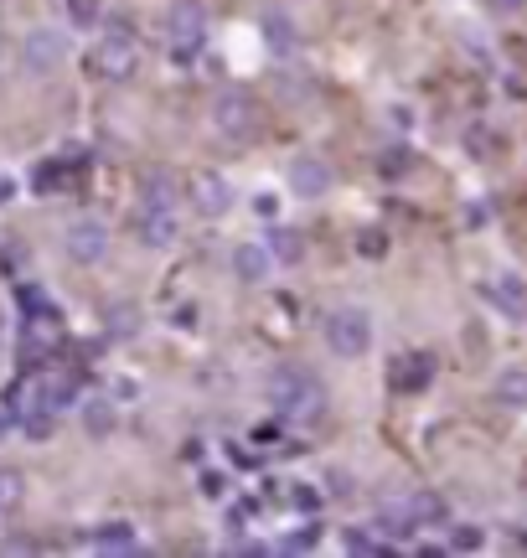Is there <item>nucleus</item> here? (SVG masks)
Masks as SVG:
<instances>
[{"label": "nucleus", "mask_w": 527, "mask_h": 558, "mask_svg": "<svg viewBox=\"0 0 527 558\" xmlns=\"http://www.w3.org/2000/svg\"><path fill=\"white\" fill-rule=\"evenodd\" d=\"M264 393L279 409V419H316L326 409V393H321V383L310 378L305 367H274L264 378Z\"/></svg>", "instance_id": "nucleus-1"}, {"label": "nucleus", "mask_w": 527, "mask_h": 558, "mask_svg": "<svg viewBox=\"0 0 527 558\" xmlns=\"http://www.w3.org/2000/svg\"><path fill=\"white\" fill-rule=\"evenodd\" d=\"M93 68H99V78H114V83L135 78V68H140V42H135V31L124 26V21H114L104 37L93 42Z\"/></svg>", "instance_id": "nucleus-2"}, {"label": "nucleus", "mask_w": 527, "mask_h": 558, "mask_svg": "<svg viewBox=\"0 0 527 558\" xmlns=\"http://www.w3.org/2000/svg\"><path fill=\"white\" fill-rule=\"evenodd\" d=\"M212 124H217V135H223V140H248L259 130L254 93H248V88H223V93H217V104H212Z\"/></svg>", "instance_id": "nucleus-3"}, {"label": "nucleus", "mask_w": 527, "mask_h": 558, "mask_svg": "<svg viewBox=\"0 0 527 558\" xmlns=\"http://www.w3.org/2000/svg\"><path fill=\"white\" fill-rule=\"evenodd\" d=\"M321 331H326V341H331L336 357H362L372 347V316H367V310H357V305L331 310Z\"/></svg>", "instance_id": "nucleus-4"}, {"label": "nucleus", "mask_w": 527, "mask_h": 558, "mask_svg": "<svg viewBox=\"0 0 527 558\" xmlns=\"http://www.w3.org/2000/svg\"><path fill=\"white\" fill-rule=\"evenodd\" d=\"M166 37H171V52L181 62H192L202 47H207V16L197 0H176L171 6V21H166Z\"/></svg>", "instance_id": "nucleus-5"}, {"label": "nucleus", "mask_w": 527, "mask_h": 558, "mask_svg": "<svg viewBox=\"0 0 527 558\" xmlns=\"http://www.w3.org/2000/svg\"><path fill=\"white\" fill-rule=\"evenodd\" d=\"M104 254H109V228L99 223V217H78V223L68 228V259L99 264Z\"/></svg>", "instance_id": "nucleus-6"}, {"label": "nucleus", "mask_w": 527, "mask_h": 558, "mask_svg": "<svg viewBox=\"0 0 527 558\" xmlns=\"http://www.w3.org/2000/svg\"><path fill=\"white\" fill-rule=\"evenodd\" d=\"M192 202H197L202 217H223L233 207V181L217 176V171H197L192 176Z\"/></svg>", "instance_id": "nucleus-7"}, {"label": "nucleus", "mask_w": 527, "mask_h": 558, "mask_svg": "<svg viewBox=\"0 0 527 558\" xmlns=\"http://www.w3.org/2000/svg\"><path fill=\"white\" fill-rule=\"evenodd\" d=\"M481 290H486V295H491L496 305H502L512 321H522V316H527V279H522L517 269H502V274H491Z\"/></svg>", "instance_id": "nucleus-8"}, {"label": "nucleus", "mask_w": 527, "mask_h": 558, "mask_svg": "<svg viewBox=\"0 0 527 558\" xmlns=\"http://www.w3.org/2000/svg\"><path fill=\"white\" fill-rule=\"evenodd\" d=\"M140 243L150 248H171L181 238V212H155V207H140Z\"/></svg>", "instance_id": "nucleus-9"}, {"label": "nucleus", "mask_w": 527, "mask_h": 558, "mask_svg": "<svg viewBox=\"0 0 527 558\" xmlns=\"http://www.w3.org/2000/svg\"><path fill=\"white\" fill-rule=\"evenodd\" d=\"M434 378V357L429 352H409V357H393V372H388V383L398 393H414Z\"/></svg>", "instance_id": "nucleus-10"}, {"label": "nucleus", "mask_w": 527, "mask_h": 558, "mask_svg": "<svg viewBox=\"0 0 527 558\" xmlns=\"http://www.w3.org/2000/svg\"><path fill=\"white\" fill-rule=\"evenodd\" d=\"M233 269H238L243 285H264V279L274 274V254H269V243H238Z\"/></svg>", "instance_id": "nucleus-11"}, {"label": "nucleus", "mask_w": 527, "mask_h": 558, "mask_svg": "<svg viewBox=\"0 0 527 558\" xmlns=\"http://www.w3.org/2000/svg\"><path fill=\"white\" fill-rule=\"evenodd\" d=\"M290 181H295L300 197H321L331 186V166L321 161V155H300V161L290 166Z\"/></svg>", "instance_id": "nucleus-12"}, {"label": "nucleus", "mask_w": 527, "mask_h": 558, "mask_svg": "<svg viewBox=\"0 0 527 558\" xmlns=\"http://www.w3.org/2000/svg\"><path fill=\"white\" fill-rule=\"evenodd\" d=\"M88 548H99V553H135L140 533H135V522H104V527H93V533H88Z\"/></svg>", "instance_id": "nucleus-13"}, {"label": "nucleus", "mask_w": 527, "mask_h": 558, "mask_svg": "<svg viewBox=\"0 0 527 558\" xmlns=\"http://www.w3.org/2000/svg\"><path fill=\"white\" fill-rule=\"evenodd\" d=\"M62 52H68V37H62V31H31L26 37V62L31 68H52V62H62Z\"/></svg>", "instance_id": "nucleus-14"}, {"label": "nucleus", "mask_w": 527, "mask_h": 558, "mask_svg": "<svg viewBox=\"0 0 527 558\" xmlns=\"http://www.w3.org/2000/svg\"><path fill=\"white\" fill-rule=\"evenodd\" d=\"M398 507L403 512H409L419 527H434V522H445V502H440V496H434V491H403L398 496Z\"/></svg>", "instance_id": "nucleus-15"}, {"label": "nucleus", "mask_w": 527, "mask_h": 558, "mask_svg": "<svg viewBox=\"0 0 527 558\" xmlns=\"http://www.w3.org/2000/svg\"><path fill=\"white\" fill-rule=\"evenodd\" d=\"M140 207H155V212H176L181 207V192H176V181L166 171H155L145 176V192H140Z\"/></svg>", "instance_id": "nucleus-16"}, {"label": "nucleus", "mask_w": 527, "mask_h": 558, "mask_svg": "<svg viewBox=\"0 0 527 558\" xmlns=\"http://www.w3.org/2000/svg\"><path fill=\"white\" fill-rule=\"evenodd\" d=\"M496 398L507 409H527V367H502L496 372Z\"/></svg>", "instance_id": "nucleus-17"}, {"label": "nucleus", "mask_w": 527, "mask_h": 558, "mask_svg": "<svg viewBox=\"0 0 527 558\" xmlns=\"http://www.w3.org/2000/svg\"><path fill=\"white\" fill-rule=\"evenodd\" d=\"M279 502H285V507H295V512H305V517H316V512L326 507V496H321V486H316V481H290Z\"/></svg>", "instance_id": "nucleus-18"}, {"label": "nucleus", "mask_w": 527, "mask_h": 558, "mask_svg": "<svg viewBox=\"0 0 527 558\" xmlns=\"http://www.w3.org/2000/svg\"><path fill=\"white\" fill-rule=\"evenodd\" d=\"M264 243H269L274 264H300V259H305V238H300L295 228H274Z\"/></svg>", "instance_id": "nucleus-19"}, {"label": "nucleus", "mask_w": 527, "mask_h": 558, "mask_svg": "<svg viewBox=\"0 0 527 558\" xmlns=\"http://www.w3.org/2000/svg\"><path fill=\"white\" fill-rule=\"evenodd\" d=\"M450 553H481L486 548V527L481 522H455L450 527V538H445Z\"/></svg>", "instance_id": "nucleus-20"}, {"label": "nucleus", "mask_w": 527, "mask_h": 558, "mask_svg": "<svg viewBox=\"0 0 527 558\" xmlns=\"http://www.w3.org/2000/svg\"><path fill=\"white\" fill-rule=\"evenodd\" d=\"M83 424H88V434H109V429L119 424L114 398H88V403H83Z\"/></svg>", "instance_id": "nucleus-21"}, {"label": "nucleus", "mask_w": 527, "mask_h": 558, "mask_svg": "<svg viewBox=\"0 0 527 558\" xmlns=\"http://www.w3.org/2000/svg\"><path fill=\"white\" fill-rule=\"evenodd\" d=\"M73 26H99L104 21V0H62Z\"/></svg>", "instance_id": "nucleus-22"}, {"label": "nucleus", "mask_w": 527, "mask_h": 558, "mask_svg": "<svg viewBox=\"0 0 527 558\" xmlns=\"http://www.w3.org/2000/svg\"><path fill=\"white\" fill-rule=\"evenodd\" d=\"M316 543H321V522H300L295 533L285 538V553H310Z\"/></svg>", "instance_id": "nucleus-23"}, {"label": "nucleus", "mask_w": 527, "mask_h": 558, "mask_svg": "<svg viewBox=\"0 0 527 558\" xmlns=\"http://www.w3.org/2000/svg\"><path fill=\"white\" fill-rule=\"evenodd\" d=\"M341 548L347 553H383V543L367 533V527H347V533H341Z\"/></svg>", "instance_id": "nucleus-24"}, {"label": "nucleus", "mask_w": 527, "mask_h": 558, "mask_svg": "<svg viewBox=\"0 0 527 558\" xmlns=\"http://www.w3.org/2000/svg\"><path fill=\"white\" fill-rule=\"evenodd\" d=\"M357 254H367V259H383V254H388V238H383L378 228L357 233Z\"/></svg>", "instance_id": "nucleus-25"}, {"label": "nucleus", "mask_w": 527, "mask_h": 558, "mask_svg": "<svg viewBox=\"0 0 527 558\" xmlns=\"http://www.w3.org/2000/svg\"><path fill=\"white\" fill-rule=\"evenodd\" d=\"M202 496H207V502H223V496H228V481L217 476V471H202Z\"/></svg>", "instance_id": "nucleus-26"}, {"label": "nucleus", "mask_w": 527, "mask_h": 558, "mask_svg": "<svg viewBox=\"0 0 527 558\" xmlns=\"http://www.w3.org/2000/svg\"><path fill=\"white\" fill-rule=\"evenodd\" d=\"M16 491H21V476L16 471H0V512L16 502Z\"/></svg>", "instance_id": "nucleus-27"}, {"label": "nucleus", "mask_w": 527, "mask_h": 558, "mask_svg": "<svg viewBox=\"0 0 527 558\" xmlns=\"http://www.w3.org/2000/svg\"><path fill=\"white\" fill-rule=\"evenodd\" d=\"M254 212L274 223V217H279V197H274V192H259V197H254Z\"/></svg>", "instance_id": "nucleus-28"}, {"label": "nucleus", "mask_w": 527, "mask_h": 558, "mask_svg": "<svg viewBox=\"0 0 527 558\" xmlns=\"http://www.w3.org/2000/svg\"><path fill=\"white\" fill-rule=\"evenodd\" d=\"M527 6V0H486V11H496V16H517Z\"/></svg>", "instance_id": "nucleus-29"}]
</instances>
